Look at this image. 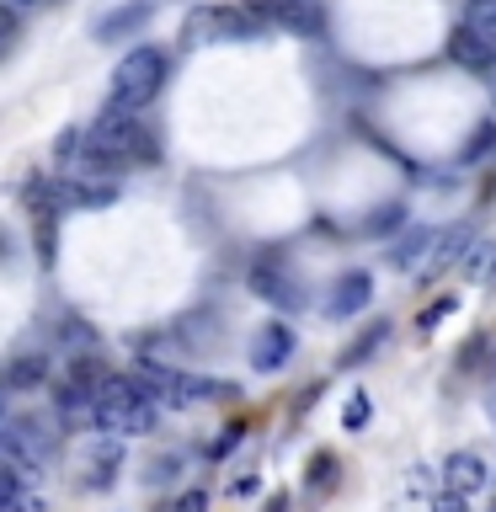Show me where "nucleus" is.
<instances>
[{
	"label": "nucleus",
	"instance_id": "obj_1",
	"mask_svg": "<svg viewBox=\"0 0 496 512\" xmlns=\"http://www.w3.org/2000/svg\"><path fill=\"white\" fill-rule=\"evenodd\" d=\"M91 406H96V427H107V432H123V438L155 432V400L128 374H102V384L91 390Z\"/></svg>",
	"mask_w": 496,
	"mask_h": 512
},
{
	"label": "nucleus",
	"instance_id": "obj_2",
	"mask_svg": "<svg viewBox=\"0 0 496 512\" xmlns=\"http://www.w3.org/2000/svg\"><path fill=\"white\" fill-rule=\"evenodd\" d=\"M86 150L118 160V166H128V160H155V139L144 134V123L134 118V112L107 107L102 118L86 128Z\"/></svg>",
	"mask_w": 496,
	"mask_h": 512
},
{
	"label": "nucleus",
	"instance_id": "obj_3",
	"mask_svg": "<svg viewBox=\"0 0 496 512\" xmlns=\"http://www.w3.org/2000/svg\"><path fill=\"white\" fill-rule=\"evenodd\" d=\"M134 379L144 384V395H150V400H166V406H176V411L235 395L230 384H219V379H192V374H176V368H160V363H139Z\"/></svg>",
	"mask_w": 496,
	"mask_h": 512
},
{
	"label": "nucleus",
	"instance_id": "obj_4",
	"mask_svg": "<svg viewBox=\"0 0 496 512\" xmlns=\"http://www.w3.org/2000/svg\"><path fill=\"white\" fill-rule=\"evenodd\" d=\"M160 80H166V54H160V48H134V54H123V64L112 70V107L139 112L160 91Z\"/></svg>",
	"mask_w": 496,
	"mask_h": 512
},
{
	"label": "nucleus",
	"instance_id": "obj_5",
	"mask_svg": "<svg viewBox=\"0 0 496 512\" xmlns=\"http://www.w3.org/2000/svg\"><path fill=\"white\" fill-rule=\"evenodd\" d=\"M256 22L246 11H235V6H198L182 22V43L187 48H203V43H224V38H246Z\"/></svg>",
	"mask_w": 496,
	"mask_h": 512
},
{
	"label": "nucleus",
	"instance_id": "obj_6",
	"mask_svg": "<svg viewBox=\"0 0 496 512\" xmlns=\"http://www.w3.org/2000/svg\"><path fill=\"white\" fill-rule=\"evenodd\" d=\"M251 294L267 299V304H278V310H299V304H304V288L288 278V267L278 262V256H262V262L251 267Z\"/></svg>",
	"mask_w": 496,
	"mask_h": 512
},
{
	"label": "nucleus",
	"instance_id": "obj_7",
	"mask_svg": "<svg viewBox=\"0 0 496 512\" xmlns=\"http://www.w3.org/2000/svg\"><path fill=\"white\" fill-rule=\"evenodd\" d=\"M470 240H475V230H470V224H443V230H432L427 235V262H416V278H438V272L443 267H454L459 262V256H464V246H470Z\"/></svg>",
	"mask_w": 496,
	"mask_h": 512
},
{
	"label": "nucleus",
	"instance_id": "obj_8",
	"mask_svg": "<svg viewBox=\"0 0 496 512\" xmlns=\"http://www.w3.org/2000/svg\"><path fill=\"white\" fill-rule=\"evenodd\" d=\"M491 486V464L475 454V448H454V454L443 459V491L454 496H480Z\"/></svg>",
	"mask_w": 496,
	"mask_h": 512
},
{
	"label": "nucleus",
	"instance_id": "obj_9",
	"mask_svg": "<svg viewBox=\"0 0 496 512\" xmlns=\"http://www.w3.org/2000/svg\"><path fill=\"white\" fill-rule=\"evenodd\" d=\"M288 358H294V331H288L283 320H272V326L256 331V342H251V368L256 374H278Z\"/></svg>",
	"mask_w": 496,
	"mask_h": 512
},
{
	"label": "nucleus",
	"instance_id": "obj_10",
	"mask_svg": "<svg viewBox=\"0 0 496 512\" xmlns=\"http://www.w3.org/2000/svg\"><path fill=\"white\" fill-rule=\"evenodd\" d=\"M43 192H48V208H102V203H112L118 198V187L112 182H43Z\"/></svg>",
	"mask_w": 496,
	"mask_h": 512
},
{
	"label": "nucleus",
	"instance_id": "obj_11",
	"mask_svg": "<svg viewBox=\"0 0 496 512\" xmlns=\"http://www.w3.org/2000/svg\"><path fill=\"white\" fill-rule=\"evenodd\" d=\"M368 299H374V278H368V272H342V278L331 283V304H326V310L342 320V315L368 310Z\"/></svg>",
	"mask_w": 496,
	"mask_h": 512
},
{
	"label": "nucleus",
	"instance_id": "obj_12",
	"mask_svg": "<svg viewBox=\"0 0 496 512\" xmlns=\"http://www.w3.org/2000/svg\"><path fill=\"white\" fill-rule=\"evenodd\" d=\"M150 16H155L150 0H134V6L102 16V22H96V38H102V43H118V38H128V32H139L144 22H150Z\"/></svg>",
	"mask_w": 496,
	"mask_h": 512
},
{
	"label": "nucleus",
	"instance_id": "obj_13",
	"mask_svg": "<svg viewBox=\"0 0 496 512\" xmlns=\"http://www.w3.org/2000/svg\"><path fill=\"white\" fill-rule=\"evenodd\" d=\"M448 54H454V64H464V70H475V75L496 64V54H491V48L480 43V38H475V32L464 27V22H459L454 32H448Z\"/></svg>",
	"mask_w": 496,
	"mask_h": 512
},
{
	"label": "nucleus",
	"instance_id": "obj_14",
	"mask_svg": "<svg viewBox=\"0 0 496 512\" xmlns=\"http://www.w3.org/2000/svg\"><path fill=\"white\" fill-rule=\"evenodd\" d=\"M43 379H48V358H38V352H32V358L6 363V374H0V384H6V390H38Z\"/></svg>",
	"mask_w": 496,
	"mask_h": 512
},
{
	"label": "nucleus",
	"instance_id": "obj_15",
	"mask_svg": "<svg viewBox=\"0 0 496 512\" xmlns=\"http://www.w3.org/2000/svg\"><path fill=\"white\" fill-rule=\"evenodd\" d=\"M464 278L470 283H496V240H470L464 246Z\"/></svg>",
	"mask_w": 496,
	"mask_h": 512
},
{
	"label": "nucleus",
	"instance_id": "obj_16",
	"mask_svg": "<svg viewBox=\"0 0 496 512\" xmlns=\"http://www.w3.org/2000/svg\"><path fill=\"white\" fill-rule=\"evenodd\" d=\"M464 27H470L475 38L496 54V0H470V16H464Z\"/></svg>",
	"mask_w": 496,
	"mask_h": 512
},
{
	"label": "nucleus",
	"instance_id": "obj_17",
	"mask_svg": "<svg viewBox=\"0 0 496 512\" xmlns=\"http://www.w3.org/2000/svg\"><path fill=\"white\" fill-rule=\"evenodd\" d=\"M427 235L432 230H411L400 246L390 251V267H400V272H416V262H422V251H427Z\"/></svg>",
	"mask_w": 496,
	"mask_h": 512
},
{
	"label": "nucleus",
	"instance_id": "obj_18",
	"mask_svg": "<svg viewBox=\"0 0 496 512\" xmlns=\"http://www.w3.org/2000/svg\"><path fill=\"white\" fill-rule=\"evenodd\" d=\"M384 336H390V326H384V320H374V326L363 331V342L342 352V368H352V363H368V358H374V352L384 347Z\"/></svg>",
	"mask_w": 496,
	"mask_h": 512
},
{
	"label": "nucleus",
	"instance_id": "obj_19",
	"mask_svg": "<svg viewBox=\"0 0 496 512\" xmlns=\"http://www.w3.org/2000/svg\"><path fill=\"white\" fill-rule=\"evenodd\" d=\"M400 224H406V203H379L374 214L363 219V235H390Z\"/></svg>",
	"mask_w": 496,
	"mask_h": 512
},
{
	"label": "nucleus",
	"instance_id": "obj_20",
	"mask_svg": "<svg viewBox=\"0 0 496 512\" xmlns=\"http://www.w3.org/2000/svg\"><path fill=\"white\" fill-rule=\"evenodd\" d=\"M491 150H496V123H480L470 134V144L459 150V160H464V166H475V160H486Z\"/></svg>",
	"mask_w": 496,
	"mask_h": 512
},
{
	"label": "nucleus",
	"instance_id": "obj_21",
	"mask_svg": "<svg viewBox=\"0 0 496 512\" xmlns=\"http://www.w3.org/2000/svg\"><path fill=\"white\" fill-rule=\"evenodd\" d=\"M368 416H374V406H368V395L358 390V395H352L347 406H342V427H347V432H363V427H368Z\"/></svg>",
	"mask_w": 496,
	"mask_h": 512
},
{
	"label": "nucleus",
	"instance_id": "obj_22",
	"mask_svg": "<svg viewBox=\"0 0 496 512\" xmlns=\"http://www.w3.org/2000/svg\"><path fill=\"white\" fill-rule=\"evenodd\" d=\"M102 374H107V368L96 363V358H80V363L70 368V384H80V390H96V384H102Z\"/></svg>",
	"mask_w": 496,
	"mask_h": 512
},
{
	"label": "nucleus",
	"instance_id": "obj_23",
	"mask_svg": "<svg viewBox=\"0 0 496 512\" xmlns=\"http://www.w3.org/2000/svg\"><path fill=\"white\" fill-rule=\"evenodd\" d=\"M22 507V480H16L11 470H0V512Z\"/></svg>",
	"mask_w": 496,
	"mask_h": 512
},
{
	"label": "nucleus",
	"instance_id": "obj_24",
	"mask_svg": "<svg viewBox=\"0 0 496 512\" xmlns=\"http://www.w3.org/2000/svg\"><path fill=\"white\" fill-rule=\"evenodd\" d=\"M448 315H454V299H448V294H443L438 304H427V310H422V320H416V326H422V331H432V326H443V320H448Z\"/></svg>",
	"mask_w": 496,
	"mask_h": 512
},
{
	"label": "nucleus",
	"instance_id": "obj_25",
	"mask_svg": "<svg viewBox=\"0 0 496 512\" xmlns=\"http://www.w3.org/2000/svg\"><path fill=\"white\" fill-rule=\"evenodd\" d=\"M336 480V454H315V491H326Z\"/></svg>",
	"mask_w": 496,
	"mask_h": 512
},
{
	"label": "nucleus",
	"instance_id": "obj_26",
	"mask_svg": "<svg viewBox=\"0 0 496 512\" xmlns=\"http://www.w3.org/2000/svg\"><path fill=\"white\" fill-rule=\"evenodd\" d=\"M11 43H16V16H11L6 6H0V59L11 54Z\"/></svg>",
	"mask_w": 496,
	"mask_h": 512
},
{
	"label": "nucleus",
	"instance_id": "obj_27",
	"mask_svg": "<svg viewBox=\"0 0 496 512\" xmlns=\"http://www.w3.org/2000/svg\"><path fill=\"white\" fill-rule=\"evenodd\" d=\"M486 342H491V336H470V347H464V358H459V363H464V368H475V363H480V358H486V352H491Z\"/></svg>",
	"mask_w": 496,
	"mask_h": 512
},
{
	"label": "nucleus",
	"instance_id": "obj_28",
	"mask_svg": "<svg viewBox=\"0 0 496 512\" xmlns=\"http://www.w3.org/2000/svg\"><path fill=\"white\" fill-rule=\"evenodd\" d=\"M203 507H208V496H203V491H187L182 502H176V512H203Z\"/></svg>",
	"mask_w": 496,
	"mask_h": 512
},
{
	"label": "nucleus",
	"instance_id": "obj_29",
	"mask_svg": "<svg viewBox=\"0 0 496 512\" xmlns=\"http://www.w3.org/2000/svg\"><path fill=\"white\" fill-rule=\"evenodd\" d=\"M432 512H464V496H454V491H443L438 502H432Z\"/></svg>",
	"mask_w": 496,
	"mask_h": 512
},
{
	"label": "nucleus",
	"instance_id": "obj_30",
	"mask_svg": "<svg viewBox=\"0 0 496 512\" xmlns=\"http://www.w3.org/2000/svg\"><path fill=\"white\" fill-rule=\"evenodd\" d=\"M11 6H43V0H11Z\"/></svg>",
	"mask_w": 496,
	"mask_h": 512
},
{
	"label": "nucleus",
	"instance_id": "obj_31",
	"mask_svg": "<svg viewBox=\"0 0 496 512\" xmlns=\"http://www.w3.org/2000/svg\"><path fill=\"white\" fill-rule=\"evenodd\" d=\"M491 400H496V363H491Z\"/></svg>",
	"mask_w": 496,
	"mask_h": 512
},
{
	"label": "nucleus",
	"instance_id": "obj_32",
	"mask_svg": "<svg viewBox=\"0 0 496 512\" xmlns=\"http://www.w3.org/2000/svg\"><path fill=\"white\" fill-rule=\"evenodd\" d=\"M491 102H496V91H491ZM491 123H496V112H491Z\"/></svg>",
	"mask_w": 496,
	"mask_h": 512
},
{
	"label": "nucleus",
	"instance_id": "obj_33",
	"mask_svg": "<svg viewBox=\"0 0 496 512\" xmlns=\"http://www.w3.org/2000/svg\"><path fill=\"white\" fill-rule=\"evenodd\" d=\"M491 486H496V475H491Z\"/></svg>",
	"mask_w": 496,
	"mask_h": 512
},
{
	"label": "nucleus",
	"instance_id": "obj_34",
	"mask_svg": "<svg viewBox=\"0 0 496 512\" xmlns=\"http://www.w3.org/2000/svg\"><path fill=\"white\" fill-rule=\"evenodd\" d=\"M0 422H6V416H0Z\"/></svg>",
	"mask_w": 496,
	"mask_h": 512
},
{
	"label": "nucleus",
	"instance_id": "obj_35",
	"mask_svg": "<svg viewBox=\"0 0 496 512\" xmlns=\"http://www.w3.org/2000/svg\"><path fill=\"white\" fill-rule=\"evenodd\" d=\"M491 512H496V507H491Z\"/></svg>",
	"mask_w": 496,
	"mask_h": 512
}]
</instances>
